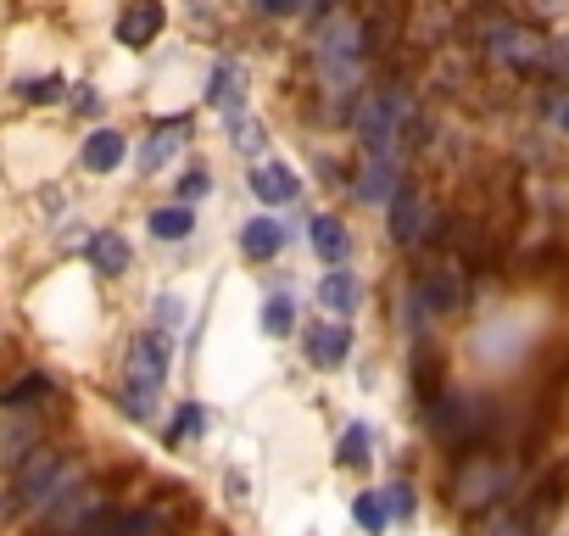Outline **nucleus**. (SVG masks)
<instances>
[{"instance_id":"36","label":"nucleus","mask_w":569,"mask_h":536,"mask_svg":"<svg viewBox=\"0 0 569 536\" xmlns=\"http://www.w3.org/2000/svg\"><path fill=\"white\" fill-rule=\"evenodd\" d=\"M491 536H525V525H513V519H497V525H491Z\"/></svg>"},{"instance_id":"7","label":"nucleus","mask_w":569,"mask_h":536,"mask_svg":"<svg viewBox=\"0 0 569 536\" xmlns=\"http://www.w3.org/2000/svg\"><path fill=\"white\" fill-rule=\"evenodd\" d=\"M430 224H436L430 201H425L419 190H397V201H391V235H397L402 246H419V240L430 235Z\"/></svg>"},{"instance_id":"14","label":"nucleus","mask_w":569,"mask_h":536,"mask_svg":"<svg viewBox=\"0 0 569 536\" xmlns=\"http://www.w3.org/2000/svg\"><path fill=\"white\" fill-rule=\"evenodd\" d=\"M308 240H313V251H319L325 262H347V251H352L341 218H330V212H313V218H308Z\"/></svg>"},{"instance_id":"32","label":"nucleus","mask_w":569,"mask_h":536,"mask_svg":"<svg viewBox=\"0 0 569 536\" xmlns=\"http://www.w3.org/2000/svg\"><path fill=\"white\" fill-rule=\"evenodd\" d=\"M547 62H552V73L569 85V40H558V46H547Z\"/></svg>"},{"instance_id":"5","label":"nucleus","mask_w":569,"mask_h":536,"mask_svg":"<svg viewBox=\"0 0 569 536\" xmlns=\"http://www.w3.org/2000/svg\"><path fill=\"white\" fill-rule=\"evenodd\" d=\"M486 57H497V62H508V68H536L541 57H547V46L530 34V29H519V23H508V18H497V23H486Z\"/></svg>"},{"instance_id":"11","label":"nucleus","mask_w":569,"mask_h":536,"mask_svg":"<svg viewBox=\"0 0 569 536\" xmlns=\"http://www.w3.org/2000/svg\"><path fill=\"white\" fill-rule=\"evenodd\" d=\"M413 397H419L425 408L447 397V380H441V353H436L430 341H419V347H413Z\"/></svg>"},{"instance_id":"9","label":"nucleus","mask_w":569,"mask_h":536,"mask_svg":"<svg viewBox=\"0 0 569 536\" xmlns=\"http://www.w3.org/2000/svg\"><path fill=\"white\" fill-rule=\"evenodd\" d=\"M297 190H302V179L284 168V162H257L251 168V196L257 201H268V207H279V201H297Z\"/></svg>"},{"instance_id":"27","label":"nucleus","mask_w":569,"mask_h":536,"mask_svg":"<svg viewBox=\"0 0 569 536\" xmlns=\"http://www.w3.org/2000/svg\"><path fill=\"white\" fill-rule=\"evenodd\" d=\"M563 497H569V458H563V464H552V469H547V480H541V503H547V508H558Z\"/></svg>"},{"instance_id":"10","label":"nucleus","mask_w":569,"mask_h":536,"mask_svg":"<svg viewBox=\"0 0 569 536\" xmlns=\"http://www.w3.org/2000/svg\"><path fill=\"white\" fill-rule=\"evenodd\" d=\"M347 353H352V330H347V325H313V330H308V358H313L319 369H341Z\"/></svg>"},{"instance_id":"25","label":"nucleus","mask_w":569,"mask_h":536,"mask_svg":"<svg viewBox=\"0 0 569 536\" xmlns=\"http://www.w3.org/2000/svg\"><path fill=\"white\" fill-rule=\"evenodd\" d=\"M347 469H369V430L363 425H352L347 436H341V453H336Z\"/></svg>"},{"instance_id":"31","label":"nucleus","mask_w":569,"mask_h":536,"mask_svg":"<svg viewBox=\"0 0 569 536\" xmlns=\"http://www.w3.org/2000/svg\"><path fill=\"white\" fill-rule=\"evenodd\" d=\"M386 503H391V514H397V519H408V514H413V492H408V486H386Z\"/></svg>"},{"instance_id":"19","label":"nucleus","mask_w":569,"mask_h":536,"mask_svg":"<svg viewBox=\"0 0 569 536\" xmlns=\"http://www.w3.org/2000/svg\"><path fill=\"white\" fill-rule=\"evenodd\" d=\"M419 297H425L430 314H458V302H463V291H458L452 275H425L419 280Z\"/></svg>"},{"instance_id":"35","label":"nucleus","mask_w":569,"mask_h":536,"mask_svg":"<svg viewBox=\"0 0 569 536\" xmlns=\"http://www.w3.org/2000/svg\"><path fill=\"white\" fill-rule=\"evenodd\" d=\"M73 107H79V112H96V107H101V96H96V90H90V85H84V90H79V96H73Z\"/></svg>"},{"instance_id":"12","label":"nucleus","mask_w":569,"mask_h":536,"mask_svg":"<svg viewBox=\"0 0 569 536\" xmlns=\"http://www.w3.org/2000/svg\"><path fill=\"white\" fill-rule=\"evenodd\" d=\"M90 268H101V275H129V262H134V251H129V240L118 235V229H101V235H90Z\"/></svg>"},{"instance_id":"8","label":"nucleus","mask_w":569,"mask_h":536,"mask_svg":"<svg viewBox=\"0 0 569 536\" xmlns=\"http://www.w3.org/2000/svg\"><path fill=\"white\" fill-rule=\"evenodd\" d=\"M162 34V0H129L118 18V40L123 46H151Z\"/></svg>"},{"instance_id":"21","label":"nucleus","mask_w":569,"mask_h":536,"mask_svg":"<svg viewBox=\"0 0 569 536\" xmlns=\"http://www.w3.org/2000/svg\"><path fill=\"white\" fill-rule=\"evenodd\" d=\"M179 140H184V118H179V123H162V129L146 140V151H140V168H146V173H157V168L173 157V146H179Z\"/></svg>"},{"instance_id":"23","label":"nucleus","mask_w":569,"mask_h":536,"mask_svg":"<svg viewBox=\"0 0 569 536\" xmlns=\"http://www.w3.org/2000/svg\"><path fill=\"white\" fill-rule=\"evenodd\" d=\"M79 536H129V514L123 508H90L84 519H79Z\"/></svg>"},{"instance_id":"24","label":"nucleus","mask_w":569,"mask_h":536,"mask_svg":"<svg viewBox=\"0 0 569 536\" xmlns=\"http://www.w3.org/2000/svg\"><path fill=\"white\" fill-rule=\"evenodd\" d=\"M352 514L363 519V530H375V536H380V530H386V519H391V503H386L380 492H358Z\"/></svg>"},{"instance_id":"29","label":"nucleus","mask_w":569,"mask_h":536,"mask_svg":"<svg viewBox=\"0 0 569 536\" xmlns=\"http://www.w3.org/2000/svg\"><path fill=\"white\" fill-rule=\"evenodd\" d=\"M18 90H23V101H57V96H62V79L46 73V79H23Z\"/></svg>"},{"instance_id":"16","label":"nucleus","mask_w":569,"mask_h":536,"mask_svg":"<svg viewBox=\"0 0 569 536\" xmlns=\"http://www.w3.org/2000/svg\"><path fill=\"white\" fill-rule=\"evenodd\" d=\"M123 162V135L118 129H96L90 140H84V168L90 173H112Z\"/></svg>"},{"instance_id":"28","label":"nucleus","mask_w":569,"mask_h":536,"mask_svg":"<svg viewBox=\"0 0 569 536\" xmlns=\"http://www.w3.org/2000/svg\"><path fill=\"white\" fill-rule=\"evenodd\" d=\"M179 325H184V302H179L173 291H162V297H157V330L168 336V330H179Z\"/></svg>"},{"instance_id":"6","label":"nucleus","mask_w":569,"mask_h":536,"mask_svg":"<svg viewBox=\"0 0 569 536\" xmlns=\"http://www.w3.org/2000/svg\"><path fill=\"white\" fill-rule=\"evenodd\" d=\"M363 40H369V29L358 23V18H330L325 23V34H319V57H325V68H347V62H358V51H363Z\"/></svg>"},{"instance_id":"26","label":"nucleus","mask_w":569,"mask_h":536,"mask_svg":"<svg viewBox=\"0 0 569 536\" xmlns=\"http://www.w3.org/2000/svg\"><path fill=\"white\" fill-rule=\"evenodd\" d=\"M291 314H297L291 297H268V302H262V330H268V336H291Z\"/></svg>"},{"instance_id":"3","label":"nucleus","mask_w":569,"mask_h":536,"mask_svg":"<svg viewBox=\"0 0 569 536\" xmlns=\"http://www.w3.org/2000/svg\"><path fill=\"white\" fill-rule=\"evenodd\" d=\"M402 123H408V96L402 90H369L358 101V140H363L369 157H391Z\"/></svg>"},{"instance_id":"4","label":"nucleus","mask_w":569,"mask_h":536,"mask_svg":"<svg viewBox=\"0 0 569 536\" xmlns=\"http://www.w3.org/2000/svg\"><path fill=\"white\" fill-rule=\"evenodd\" d=\"M502 497H508V469H502L491 453H469V447H463L458 475H452V503L469 508V514H480V508H491V503H502Z\"/></svg>"},{"instance_id":"1","label":"nucleus","mask_w":569,"mask_h":536,"mask_svg":"<svg viewBox=\"0 0 569 536\" xmlns=\"http://www.w3.org/2000/svg\"><path fill=\"white\" fill-rule=\"evenodd\" d=\"M123 375H129V386H123V408H129L134 419H151L157 391H162V380H168V336L157 330V336L129 341V364H123Z\"/></svg>"},{"instance_id":"13","label":"nucleus","mask_w":569,"mask_h":536,"mask_svg":"<svg viewBox=\"0 0 569 536\" xmlns=\"http://www.w3.org/2000/svg\"><path fill=\"white\" fill-rule=\"evenodd\" d=\"M397 157H369L363 173H358V196L363 201H397Z\"/></svg>"},{"instance_id":"37","label":"nucleus","mask_w":569,"mask_h":536,"mask_svg":"<svg viewBox=\"0 0 569 536\" xmlns=\"http://www.w3.org/2000/svg\"><path fill=\"white\" fill-rule=\"evenodd\" d=\"M552 118H558V129H563V135H569V96H563V101H558V107H552Z\"/></svg>"},{"instance_id":"33","label":"nucleus","mask_w":569,"mask_h":536,"mask_svg":"<svg viewBox=\"0 0 569 536\" xmlns=\"http://www.w3.org/2000/svg\"><path fill=\"white\" fill-rule=\"evenodd\" d=\"M257 7H262L268 18H297V12H302V0H257Z\"/></svg>"},{"instance_id":"2","label":"nucleus","mask_w":569,"mask_h":536,"mask_svg":"<svg viewBox=\"0 0 569 536\" xmlns=\"http://www.w3.org/2000/svg\"><path fill=\"white\" fill-rule=\"evenodd\" d=\"M68 486H73V469L62 464V453L40 447V453H29V458L18 464V480H12V514L46 508V503H57Z\"/></svg>"},{"instance_id":"18","label":"nucleus","mask_w":569,"mask_h":536,"mask_svg":"<svg viewBox=\"0 0 569 536\" xmlns=\"http://www.w3.org/2000/svg\"><path fill=\"white\" fill-rule=\"evenodd\" d=\"M240 246H246V257H257V262H262V257H273V251L284 246V229H279L273 218H251V224H246V235H240Z\"/></svg>"},{"instance_id":"34","label":"nucleus","mask_w":569,"mask_h":536,"mask_svg":"<svg viewBox=\"0 0 569 536\" xmlns=\"http://www.w3.org/2000/svg\"><path fill=\"white\" fill-rule=\"evenodd\" d=\"M179 190H184L190 201H196V196H207V173H184V185H179Z\"/></svg>"},{"instance_id":"22","label":"nucleus","mask_w":569,"mask_h":536,"mask_svg":"<svg viewBox=\"0 0 569 536\" xmlns=\"http://www.w3.org/2000/svg\"><path fill=\"white\" fill-rule=\"evenodd\" d=\"M190 229H196V212L190 207H157L151 212V235L157 240H184Z\"/></svg>"},{"instance_id":"15","label":"nucleus","mask_w":569,"mask_h":536,"mask_svg":"<svg viewBox=\"0 0 569 536\" xmlns=\"http://www.w3.org/2000/svg\"><path fill=\"white\" fill-rule=\"evenodd\" d=\"M319 302H325L330 314H358V302H363V286L347 275V268H336V275H325V280H319Z\"/></svg>"},{"instance_id":"20","label":"nucleus","mask_w":569,"mask_h":536,"mask_svg":"<svg viewBox=\"0 0 569 536\" xmlns=\"http://www.w3.org/2000/svg\"><path fill=\"white\" fill-rule=\"evenodd\" d=\"M46 397H51V380H46V375H23V380L7 386L0 408H7V414H23V408H34V403H46Z\"/></svg>"},{"instance_id":"30","label":"nucleus","mask_w":569,"mask_h":536,"mask_svg":"<svg viewBox=\"0 0 569 536\" xmlns=\"http://www.w3.org/2000/svg\"><path fill=\"white\" fill-rule=\"evenodd\" d=\"M234 146H240V151H257V146H262V129H257L251 118H234Z\"/></svg>"},{"instance_id":"17","label":"nucleus","mask_w":569,"mask_h":536,"mask_svg":"<svg viewBox=\"0 0 569 536\" xmlns=\"http://www.w3.org/2000/svg\"><path fill=\"white\" fill-rule=\"evenodd\" d=\"M207 101H212L223 118H240V68H234V62H218V68H212V90H207Z\"/></svg>"}]
</instances>
